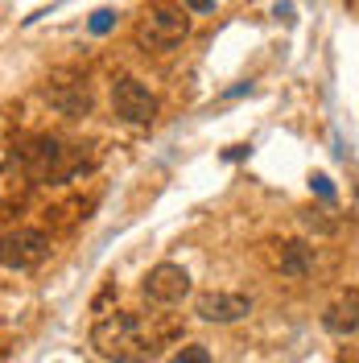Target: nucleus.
I'll return each mask as SVG.
<instances>
[{"mask_svg": "<svg viewBox=\"0 0 359 363\" xmlns=\"http://www.w3.org/2000/svg\"><path fill=\"white\" fill-rule=\"evenodd\" d=\"M277 264H281V272H285V277H293V281H297V277H306V272L314 269V248H310L306 240H285V244H281V260H277Z\"/></svg>", "mask_w": 359, "mask_h": 363, "instance_id": "10", "label": "nucleus"}, {"mask_svg": "<svg viewBox=\"0 0 359 363\" xmlns=\"http://www.w3.org/2000/svg\"><path fill=\"white\" fill-rule=\"evenodd\" d=\"M50 256V235L38 231V227H17L4 235V269L9 272H29L45 264Z\"/></svg>", "mask_w": 359, "mask_h": 363, "instance_id": "4", "label": "nucleus"}, {"mask_svg": "<svg viewBox=\"0 0 359 363\" xmlns=\"http://www.w3.org/2000/svg\"><path fill=\"white\" fill-rule=\"evenodd\" d=\"M190 33V17L182 9H170V4H153L145 13V21L136 25V38L145 50H174Z\"/></svg>", "mask_w": 359, "mask_h": 363, "instance_id": "3", "label": "nucleus"}, {"mask_svg": "<svg viewBox=\"0 0 359 363\" xmlns=\"http://www.w3.org/2000/svg\"><path fill=\"white\" fill-rule=\"evenodd\" d=\"M91 347L95 355L108 363H149L153 359V339L145 335L140 318L136 314H104L95 326H91Z\"/></svg>", "mask_w": 359, "mask_h": 363, "instance_id": "1", "label": "nucleus"}, {"mask_svg": "<svg viewBox=\"0 0 359 363\" xmlns=\"http://www.w3.org/2000/svg\"><path fill=\"white\" fill-rule=\"evenodd\" d=\"M45 99H50L62 116H70V120H79V116L91 112L87 83H54V87H45Z\"/></svg>", "mask_w": 359, "mask_h": 363, "instance_id": "9", "label": "nucleus"}, {"mask_svg": "<svg viewBox=\"0 0 359 363\" xmlns=\"http://www.w3.org/2000/svg\"><path fill=\"white\" fill-rule=\"evenodd\" d=\"M194 314L202 322H215V326H231V322H240V318L252 314V297L227 294V289H211V294H199Z\"/></svg>", "mask_w": 359, "mask_h": 363, "instance_id": "6", "label": "nucleus"}, {"mask_svg": "<svg viewBox=\"0 0 359 363\" xmlns=\"http://www.w3.org/2000/svg\"><path fill=\"white\" fill-rule=\"evenodd\" d=\"M310 186H314L322 199H335V186H331V178H326V174H314V178H310Z\"/></svg>", "mask_w": 359, "mask_h": 363, "instance_id": "13", "label": "nucleus"}, {"mask_svg": "<svg viewBox=\"0 0 359 363\" xmlns=\"http://www.w3.org/2000/svg\"><path fill=\"white\" fill-rule=\"evenodd\" d=\"M170 363H211V351H206L202 342H190V347H182Z\"/></svg>", "mask_w": 359, "mask_h": 363, "instance_id": "11", "label": "nucleus"}, {"mask_svg": "<svg viewBox=\"0 0 359 363\" xmlns=\"http://www.w3.org/2000/svg\"><path fill=\"white\" fill-rule=\"evenodd\" d=\"M112 112L120 120H128V124H149L158 116V99H153V91L145 87L140 79L120 74L112 83Z\"/></svg>", "mask_w": 359, "mask_h": 363, "instance_id": "5", "label": "nucleus"}, {"mask_svg": "<svg viewBox=\"0 0 359 363\" xmlns=\"http://www.w3.org/2000/svg\"><path fill=\"white\" fill-rule=\"evenodd\" d=\"M145 297L158 306H178L182 297H190V272L182 264H158L145 277Z\"/></svg>", "mask_w": 359, "mask_h": 363, "instance_id": "7", "label": "nucleus"}, {"mask_svg": "<svg viewBox=\"0 0 359 363\" xmlns=\"http://www.w3.org/2000/svg\"><path fill=\"white\" fill-rule=\"evenodd\" d=\"M322 326L338 335V339H347V335H355L359 330V289H347V294H338L326 310H322Z\"/></svg>", "mask_w": 359, "mask_h": 363, "instance_id": "8", "label": "nucleus"}, {"mask_svg": "<svg viewBox=\"0 0 359 363\" xmlns=\"http://www.w3.org/2000/svg\"><path fill=\"white\" fill-rule=\"evenodd\" d=\"M190 13H215V0H186Z\"/></svg>", "mask_w": 359, "mask_h": 363, "instance_id": "14", "label": "nucleus"}, {"mask_svg": "<svg viewBox=\"0 0 359 363\" xmlns=\"http://www.w3.org/2000/svg\"><path fill=\"white\" fill-rule=\"evenodd\" d=\"M83 145H62L58 136H38V140H29L25 145V174L33 182H70L79 169H87L91 161H83L79 153Z\"/></svg>", "mask_w": 359, "mask_h": 363, "instance_id": "2", "label": "nucleus"}, {"mask_svg": "<svg viewBox=\"0 0 359 363\" xmlns=\"http://www.w3.org/2000/svg\"><path fill=\"white\" fill-rule=\"evenodd\" d=\"M91 33H108V29H112V25H116V13H112V9H99V13H91Z\"/></svg>", "mask_w": 359, "mask_h": 363, "instance_id": "12", "label": "nucleus"}]
</instances>
